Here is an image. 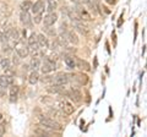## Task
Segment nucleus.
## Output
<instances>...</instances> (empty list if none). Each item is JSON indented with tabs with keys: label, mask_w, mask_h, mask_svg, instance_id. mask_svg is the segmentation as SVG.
Listing matches in <instances>:
<instances>
[{
	"label": "nucleus",
	"mask_w": 147,
	"mask_h": 137,
	"mask_svg": "<svg viewBox=\"0 0 147 137\" xmlns=\"http://www.w3.org/2000/svg\"><path fill=\"white\" fill-rule=\"evenodd\" d=\"M28 49H32L33 52H38L39 50V44L38 40H37V36L34 33H31V36L28 37Z\"/></svg>",
	"instance_id": "nucleus-8"
},
{
	"label": "nucleus",
	"mask_w": 147,
	"mask_h": 137,
	"mask_svg": "<svg viewBox=\"0 0 147 137\" xmlns=\"http://www.w3.org/2000/svg\"><path fill=\"white\" fill-rule=\"evenodd\" d=\"M12 62L15 64V65H18V64H20V56H18L17 54H16V55H13V56H12Z\"/></svg>",
	"instance_id": "nucleus-31"
},
{
	"label": "nucleus",
	"mask_w": 147,
	"mask_h": 137,
	"mask_svg": "<svg viewBox=\"0 0 147 137\" xmlns=\"http://www.w3.org/2000/svg\"><path fill=\"white\" fill-rule=\"evenodd\" d=\"M10 59H7V58H3L1 60H0V68H3V70H7L9 67H10Z\"/></svg>",
	"instance_id": "nucleus-25"
},
{
	"label": "nucleus",
	"mask_w": 147,
	"mask_h": 137,
	"mask_svg": "<svg viewBox=\"0 0 147 137\" xmlns=\"http://www.w3.org/2000/svg\"><path fill=\"white\" fill-rule=\"evenodd\" d=\"M30 67L32 68V70H37V68H39L40 67V60H39V58H37V56L33 55V58L31 59Z\"/></svg>",
	"instance_id": "nucleus-22"
},
{
	"label": "nucleus",
	"mask_w": 147,
	"mask_h": 137,
	"mask_svg": "<svg viewBox=\"0 0 147 137\" xmlns=\"http://www.w3.org/2000/svg\"><path fill=\"white\" fill-rule=\"evenodd\" d=\"M64 62H65V65L69 68H75L76 67V60H75V58H72V56H66L65 59H64Z\"/></svg>",
	"instance_id": "nucleus-21"
},
{
	"label": "nucleus",
	"mask_w": 147,
	"mask_h": 137,
	"mask_svg": "<svg viewBox=\"0 0 147 137\" xmlns=\"http://www.w3.org/2000/svg\"><path fill=\"white\" fill-rule=\"evenodd\" d=\"M31 7H32V1H30V0H26V1H24L21 4V11H26V12H28L31 10Z\"/></svg>",
	"instance_id": "nucleus-27"
},
{
	"label": "nucleus",
	"mask_w": 147,
	"mask_h": 137,
	"mask_svg": "<svg viewBox=\"0 0 147 137\" xmlns=\"http://www.w3.org/2000/svg\"><path fill=\"white\" fill-rule=\"evenodd\" d=\"M67 97L70 98L74 103H79V102H81V99H82V93L80 92L79 89L72 88V89H70L67 92Z\"/></svg>",
	"instance_id": "nucleus-7"
},
{
	"label": "nucleus",
	"mask_w": 147,
	"mask_h": 137,
	"mask_svg": "<svg viewBox=\"0 0 147 137\" xmlns=\"http://www.w3.org/2000/svg\"><path fill=\"white\" fill-rule=\"evenodd\" d=\"M104 1L107 4H109V5H114V4L117 3V0H104Z\"/></svg>",
	"instance_id": "nucleus-35"
},
{
	"label": "nucleus",
	"mask_w": 147,
	"mask_h": 137,
	"mask_svg": "<svg viewBox=\"0 0 147 137\" xmlns=\"http://www.w3.org/2000/svg\"><path fill=\"white\" fill-rule=\"evenodd\" d=\"M67 40L70 42L71 44H79V37H77V34L75 33L74 31H70L67 32Z\"/></svg>",
	"instance_id": "nucleus-20"
},
{
	"label": "nucleus",
	"mask_w": 147,
	"mask_h": 137,
	"mask_svg": "<svg viewBox=\"0 0 147 137\" xmlns=\"http://www.w3.org/2000/svg\"><path fill=\"white\" fill-rule=\"evenodd\" d=\"M39 81V74L37 72V70H32V72L28 76V82L31 85H36Z\"/></svg>",
	"instance_id": "nucleus-19"
},
{
	"label": "nucleus",
	"mask_w": 147,
	"mask_h": 137,
	"mask_svg": "<svg viewBox=\"0 0 147 137\" xmlns=\"http://www.w3.org/2000/svg\"><path fill=\"white\" fill-rule=\"evenodd\" d=\"M67 16L69 19H70L72 22H79V21H82L81 17L79 16V13L76 12V10H74V9H71V10L67 11Z\"/></svg>",
	"instance_id": "nucleus-18"
},
{
	"label": "nucleus",
	"mask_w": 147,
	"mask_h": 137,
	"mask_svg": "<svg viewBox=\"0 0 147 137\" xmlns=\"http://www.w3.org/2000/svg\"><path fill=\"white\" fill-rule=\"evenodd\" d=\"M5 134V124H1L0 125V136H3Z\"/></svg>",
	"instance_id": "nucleus-32"
},
{
	"label": "nucleus",
	"mask_w": 147,
	"mask_h": 137,
	"mask_svg": "<svg viewBox=\"0 0 147 137\" xmlns=\"http://www.w3.org/2000/svg\"><path fill=\"white\" fill-rule=\"evenodd\" d=\"M75 10H76L77 13H79V16L81 17L82 21H91L92 20L91 13L87 11V9H85L84 6L81 5V4H77V5L75 6Z\"/></svg>",
	"instance_id": "nucleus-3"
},
{
	"label": "nucleus",
	"mask_w": 147,
	"mask_h": 137,
	"mask_svg": "<svg viewBox=\"0 0 147 137\" xmlns=\"http://www.w3.org/2000/svg\"><path fill=\"white\" fill-rule=\"evenodd\" d=\"M58 21V15L55 12H48L47 15L44 16V19H43V24L45 27H50V26H53L55 22Z\"/></svg>",
	"instance_id": "nucleus-5"
},
{
	"label": "nucleus",
	"mask_w": 147,
	"mask_h": 137,
	"mask_svg": "<svg viewBox=\"0 0 147 137\" xmlns=\"http://www.w3.org/2000/svg\"><path fill=\"white\" fill-rule=\"evenodd\" d=\"M76 67H79L82 71H91L90 64L86 60H82V59H76Z\"/></svg>",
	"instance_id": "nucleus-14"
},
{
	"label": "nucleus",
	"mask_w": 147,
	"mask_h": 137,
	"mask_svg": "<svg viewBox=\"0 0 147 137\" xmlns=\"http://www.w3.org/2000/svg\"><path fill=\"white\" fill-rule=\"evenodd\" d=\"M37 40H38V44H39V48H48L49 47V42H48V38L45 37L44 34H38L37 36Z\"/></svg>",
	"instance_id": "nucleus-15"
},
{
	"label": "nucleus",
	"mask_w": 147,
	"mask_h": 137,
	"mask_svg": "<svg viewBox=\"0 0 147 137\" xmlns=\"http://www.w3.org/2000/svg\"><path fill=\"white\" fill-rule=\"evenodd\" d=\"M66 24H61V26H60V31L61 32H64V33H65V32H66Z\"/></svg>",
	"instance_id": "nucleus-34"
},
{
	"label": "nucleus",
	"mask_w": 147,
	"mask_h": 137,
	"mask_svg": "<svg viewBox=\"0 0 147 137\" xmlns=\"http://www.w3.org/2000/svg\"><path fill=\"white\" fill-rule=\"evenodd\" d=\"M34 134L36 135H38V136H47V137H50L53 135V132H50V131H47L43 127V129H37L34 130Z\"/></svg>",
	"instance_id": "nucleus-26"
},
{
	"label": "nucleus",
	"mask_w": 147,
	"mask_h": 137,
	"mask_svg": "<svg viewBox=\"0 0 147 137\" xmlns=\"http://www.w3.org/2000/svg\"><path fill=\"white\" fill-rule=\"evenodd\" d=\"M39 122L44 129H49V130H53V131H61L63 130V126L59 124L58 121H55L54 119L39 116Z\"/></svg>",
	"instance_id": "nucleus-1"
},
{
	"label": "nucleus",
	"mask_w": 147,
	"mask_h": 137,
	"mask_svg": "<svg viewBox=\"0 0 147 137\" xmlns=\"http://www.w3.org/2000/svg\"><path fill=\"white\" fill-rule=\"evenodd\" d=\"M69 81H70V79H69V75H66V74H60V75H58V76L53 80V82H54L55 85H61V86H65Z\"/></svg>",
	"instance_id": "nucleus-12"
},
{
	"label": "nucleus",
	"mask_w": 147,
	"mask_h": 137,
	"mask_svg": "<svg viewBox=\"0 0 147 137\" xmlns=\"http://www.w3.org/2000/svg\"><path fill=\"white\" fill-rule=\"evenodd\" d=\"M36 17H34V24H39V22L40 21H42V19H43V17H42V13H37V15H34Z\"/></svg>",
	"instance_id": "nucleus-30"
},
{
	"label": "nucleus",
	"mask_w": 147,
	"mask_h": 137,
	"mask_svg": "<svg viewBox=\"0 0 147 137\" xmlns=\"http://www.w3.org/2000/svg\"><path fill=\"white\" fill-rule=\"evenodd\" d=\"M63 89H64V86L55 85V83H53L52 86H50V88H48V91L49 92H52V93H61Z\"/></svg>",
	"instance_id": "nucleus-24"
},
{
	"label": "nucleus",
	"mask_w": 147,
	"mask_h": 137,
	"mask_svg": "<svg viewBox=\"0 0 147 137\" xmlns=\"http://www.w3.org/2000/svg\"><path fill=\"white\" fill-rule=\"evenodd\" d=\"M48 6H47V11L48 12H54V10L57 9V3L54 0H48Z\"/></svg>",
	"instance_id": "nucleus-28"
},
{
	"label": "nucleus",
	"mask_w": 147,
	"mask_h": 137,
	"mask_svg": "<svg viewBox=\"0 0 147 137\" xmlns=\"http://www.w3.org/2000/svg\"><path fill=\"white\" fill-rule=\"evenodd\" d=\"M84 1H85V4H86L87 9H90V11L93 12V15H97L98 7H99L97 0H84Z\"/></svg>",
	"instance_id": "nucleus-10"
},
{
	"label": "nucleus",
	"mask_w": 147,
	"mask_h": 137,
	"mask_svg": "<svg viewBox=\"0 0 147 137\" xmlns=\"http://www.w3.org/2000/svg\"><path fill=\"white\" fill-rule=\"evenodd\" d=\"M18 91H20V88H18L17 85H11V88H10V93H9V100H10L11 103H16L17 102V97H18Z\"/></svg>",
	"instance_id": "nucleus-9"
},
{
	"label": "nucleus",
	"mask_w": 147,
	"mask_h": 137,
	"mask_svg": "<svg viewBox=\"0 0 147 137\" xmlns=\"http://www.w3.org/2000/svg\"><path fill=\"white\" fill-rule=\"evenodd\" d=\"M12 83H13V79H12V76L6 75V74H4V75L0 76V87H1L3 89L7 88L9 86H11Z\"/></svg>",
	"instance_id": "nucleus-6"
},
{
	"label": "nucleus",
	"mask_w": 147,
	"mask_h": 137,
	"mask_svg": "<svg viewBox=\"0 0 147 137\" xmlns=\"http://www.w3.org/2000/svg\"><path fill=\"white\" fill-rule=\"evenodd\" d=\"M16 54L20 58H26V56H28V54H30V49L27 48L26 45H21V47L16 48Z\"/></svg>",
	"instance_id": "nucleus-16"
},
{
	"label": "nucleus",
	"mask_w": 147,
	"mask_h": 137,
	"mask_svg": "<svg viewBox=\"0 0 147 137\" xmlns=\"http://www.w3.org/2000/svg\"><path fill=\"white\" fill-rule=\"evenodd\" d=\"M60 108H61L63 113H65L66 115H71V114L75 111V108H74V105L71 103L66 102V100H64V102L60 103Z\"/></svg>",
	"instance_id": "nucleus-11"
},
{
	"label": "nucleus",
	"mask_w": 147,
	"mask_h": 137,
	"mask_svg": "<svg viewBox=\"0 0 147 137\" xmlns=\"http://www.w3.org/2000/svg\"><path fill=\"white\" fill-rule=\"evenodd\" d=\"M71 1H72L74 4H75V5H77V4H81L82 0H71Z\"/></svg>",
	"instance_id": "nucleus-36"
},
{
	"label": "nucleus",
	"mask_w": 147,
	"mask_h": 137,
	"mask_svg": "<svg viewBox=\"0 0 147 137\" xmlns=\"http://www.w3.org/2000/svg\"><path fill=\"white\" fill-rule=\"evenodd\" d=\"M55 68H57V64H55V61L53 60L52 58L48 56V58L44 60L42 67H40V70H42L43 74H49V72L54 71Z\"/></svg>",
	"instance_id": "nucleus-2"
},
{
	"label": "nucleus",
	"mask_w": 147,
	"mask_h": 137,
	"mask_svg": "<svg viewBox=\"0 0 147 137\" xmlns=\"http://www.w3.org/2000/svg\"><path fill=\"white\" fill-rule=\"evenodd\" d=\"M45 31H47V33H48L49 36H55V31L49 30V27H45Z\"/></svg>",
	"instance_id": "nucleus-33"
},
{
	"label": "nucleus",
	"mask_w": 147,
	"mask_h": 137,
	"mask_svg": "<svg viewBox=\"0 0 147 137\" xmlns=\"http://www.w3.org/2000/svg\"><path fill=\"white\" fill-rule=\"evenodd\" d=\"M20 21H21L25 26H28V25L31 24V16L28 15V12L21 11V13H20Z\"/></svg>",
	"instance_id": "nucleus-17"
},
{
	"label": "nucleus",
	"mask_w": 147,
	"mask_h": 137,
	"mask_svg": "<svg viewBox=\"0 0 147 137\" xmlns=\"http://www.w3.org/2000/svg\"><path fill=\"white\" fill-rule=\"evenodd\" d=\"M1 38H3V33L0 32V42H1Z\"/></svg>",
	"instance_id": "nucleus-37"
},
{
	"label": "nucleus",
	"mask_w": 147,
	"mask_h": 137,
	"mask_svg": "<svg viewBox=\"0 0 147 137\" xmlns=\"http://www.w3.org/2000/svg\"><path fill=\"white\" fill-rule=\"evenodd\" d=\"M74 25H75V28H76V31L79 32V33L84 34V36L88 34V27H87L85 24H82L81 21H79V22H74Z\"/></svg>",
	"instance_id": "nucleus-13"
},
{
	"label": "nucleus",
	"mask_w": 147,
	"mask_h": 137,
	"mask_svg": "<svg viewBox=\"0 0 147 137\" xmlns=\"http://www.w3.org/2000/svg\"><path fill=\"white\" fill-rule=\"evenodd\" d=\"M75 79H76V81L79 82V83H80L81 86H84V85H86L87 82H88V76L85 75V74H80V75H77V76H75Z\"/></svg>",
	"instance_id": "nucleus-23"
},
{
	"label": "nucleus",
	"mask_w": 147,
	"mask_h": 137,
	"mask_svg": "<svg viewBox=\"0 0 147 137\" xmlns=\"http://www.w3.org/2000/svg\"><path fill=\"white\" fill-rule=\"evenodd\" d=\"M45 9V0H37L34 4H32L31 10L33 12V15H37V13H42Z\"/></svg>",
	"instance_id": "nucleus-4"
},
{
	"label": "nucleus",
	"mask_w": 147,
	"mask_h": 137,
	"mask_svg": "<svg viewBox=\"0 0 147 137\" xmlns=\"http://www.w3.org/2000/svg\"><path fill=\"white\" fill-rule=\"evenodd\" d=\"M1 120H3V114L0 113V121H1Z\"/></svg>",
	"instance_id": "nucleus-38"
},
{
	"label": "nucleus",
	"mask_w": 147,
	"mask_h": 137,
	"mask_svg": "<svg viewBox=\"0 0 147 137\" xmlns=\"http://www.w3.org/2000/svg\"><path fill=\"white\" fill-rule=\"evenodd\" d=\"M49 114H50V115H53V116H55V118H64L63 114L60 111H58L57 109H52V110L49 111Z\"/></svg>",
	"instance_id": "nucleus-29"
}]
</instances>
